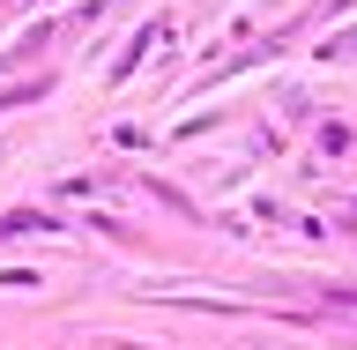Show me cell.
<instances>
[{"mask_svg": "<svg viewBox=\"0 0 357 350\" xmlns=\"http://www.w3.org/2000/svg\"><path fill=\"white\" fill-rule=\"evenodd\" d=\"M30 231H52L45 217H0V239H30Z\"/></svg>", "mask_w": 357, "mask_h": 350, "instance_id": "obj_1", "label": "cell"}]
</instances>
